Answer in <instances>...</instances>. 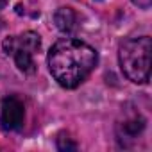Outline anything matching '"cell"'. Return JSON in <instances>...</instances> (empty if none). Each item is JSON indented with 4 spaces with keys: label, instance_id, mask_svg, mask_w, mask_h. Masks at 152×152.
<instances>
[{
    "label": "cell",
    "instance_id": "obj_1",
    "mask_svg": "<svg viewBox=\"0 0 152 152\" xmlns=\"http://www.w3.org/2000/svg\"><path fill=\"white\" fill-rule=\"evenodd\" d=\"M97 50L75 38L59 39L48 52V70L61 88L73 90L95 70Z\"/></svg>",
    "mask_w": 152,
    "mask_h": 152
},
{
    "label": "cell",
    "instance_id": "obj_2",
    "mask_svg": "<svg viewBox=\"0 0 152 152\" xmlns=\"http://www.w3.org/2000/svg\"><path fill=\"white\" fill-rule=\"evenodd\" d=\"M150 50L152 41L148 36L131 38L120 43L118 61L124 75L134 84H147L150 79Z\"/></svg>",
    "mask_w": 152,
    "mask_h": 152
},
{
    "label": "cell",
    "instance_id": "obj_3",
    "mask_svg": "<svg viewBox=\"0 0 152 152\" xmlns=\"http://www.w3.org/2000/svg\"><path fill=\"white\" fill-rule=\"evenodd\" d=\"M2 48L7 56H11L18 66L20 72L23 73H34L36 72V63L34 56L41 48V38L38 32L27 31L18 36H9L4 39Z\"/></svg>",
    "mask_w": 152,
    "mask_h": 152
},
{
    "label": "cell",
    "instance_id": "obj_4",
    "mask_svg": "<svg viewBox=\"0 0 152 152\" xmlns=\"http://www.w3.org/2000/svg\"><path fill=\"white\" fill-rule=\"evenodd\" d=\"M25 120V106L16 95H7L0 106V127L6 132L18 131Z\"/></svg>",
    "mask_w": 152,
    "mask_h": 152
},
{
    "label": "cell",
    "instance_id": "obj_5",
    "mask_svg": "<svg viewBox=\"0 0 152 152\" xmlns=\"http://www.w3.org/2000/svg\"><path fill=\"white\" fill-rule=\"evenodd\" d=\"M145 129V120L140 116V113H132L129 116L124 118V122H120L116 125V136H118V141L122 145H127L129 140H136L141 131Z\"/></svg>",
    "mask_w": 152,
    "mask_h": 152
},
{
    "label": "cell",
    "instance_id": "obj_6",
    "mask_svg": "<svg viewBox=\"0 0 152 152\" xmlns=\"http://www.w3.org/2000/svg\"><path fill=\"white\" fill-rule=\"evenodd\" d=\"M54 23L63 34H73L79 29V15L72 7H59L54 13Z\"/></svg>",
    "mask_w": 152,
    "mask_h": 152
},
{
    "label": "cell",
    "instance_id": "obj_7",
    "mask_svg": "<svg viewBox=\"0 0 152 152\" xmlns=\"http://www.w3.org/2000/svg\"><path fill=\"white\" fill-rule=\"evenodd\" d=\"M57 148L59 150H75L77 148V143L72 141V138H64V136H59L57 138Z\"/></svg>",
    "mask_w": 152,
    "mask_h": 152
},
{
    "label": "cell",
    "instance_id": "obj_8",
    "mask_svg": "<svg viewBox=\"0 0 152 152\" xmlns=\"http://www.w3.org/2000/svg\"><path fill=\"white\" fill-rule=\"evenodd\" d=\"M132 4H136V6L141 7V9H148L150 4H152V0H132Z\"/></svg>",
    "mask_w": 152,
    "mask_h": 152
},
{
    "label": "cell",
    "instance_id": "obj_9",
    "mask_svg": "<svg viewBox=\"0 0 152 152\" xmlns=\"http://www.w3.org/2000/svg\"><path fill=\"white\" fill-rule=\"evenodd\" d=\"M7 4H9V0H0V9H4Z\"/></svg>",
    "mask_w": 152,
    "mask_h": 152
}]
</instances>
